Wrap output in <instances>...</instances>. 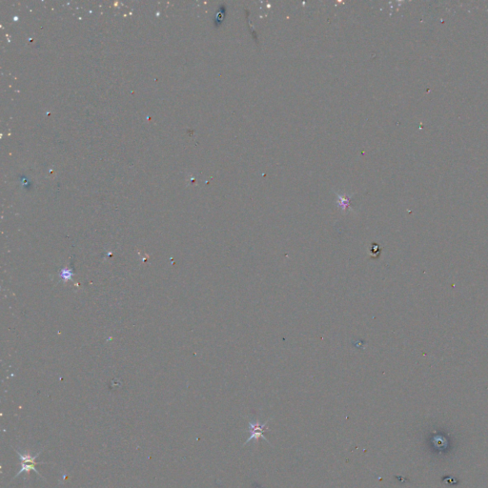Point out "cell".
<instances>
[{
    "instance_id": "cell-2",
    "label": "cell",
    "mask_w": 488,
    "mask_h": 488,
    "mask_svg": "<svg viewBox=\"0 0 488 488\" xmlns=\"http://www.w3.org/2000/svg\"><path fill=\"white\" fill-rule=\"evenodd\" d=\"M266 424H267V423L260 424L259 422H255V423L250 422L249 431L250 434H251V436H250V438L247 439L246 443H248V442H250V441H251V440H253V439L259 440L260 438H262L263 440L267 441V440L265 439V437L263 436V432H264L265 429H267V428H266Z\"/></svg>"
},
{
    "instance_id": "cell-1",
    "label": "cell",
    "mask_w": 488,
    "mask_h": 488,
    "mask_svg": "<svg viewBox=\"0 0 488 488\" xmlns=\"http://www.w3.org/2000/svg\"><path fill=\"white\" fill-rule=\"evenodd\" d=\"M14 451H15V452L17 453V455L19 456V459H20V461H21V464H20V465H21V469H20V471H19V472H18V473L15 475V477L14 478L18 477V476H19L20 474H22V473H26L27 475H29V473H30L31 471H34V473H35L36 475H38L39 477L42 478L43 480H45L44 478L42 477V476L40 475V473H39V472L36 470V468H35V466H38V465L46 464V463H44V462H41V463H36V462H35L36 458H37V457L40 455V453L42 452V450H41L40 452L36 453L35 456H32V455L29 454V453H24V454H22V453H20L19 451L15 450V449H14Z\"/></svg>"
}]
</instances>
